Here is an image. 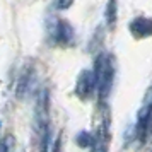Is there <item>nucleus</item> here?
Wrapping results in <instances>:
<instances>
[{
    "label": "nucleus",
    "instance_id": "obj_11",
    "mask_svg": "<svg viewBox=\"0 0 152 152\" xmlns=\"http://www.w3.org/2000/svg\"><path fill=\"white\" fill-rule=\"evenodd\" d=\"M72 4H74V0H56V7L60 9V10H67V9L72 7Z\"/></svg>",
    "mask_w": 152,
    "mask_h": 152
},
{
    "label": "nucleus",
    "instance_id": "obj_9",
    "mask_svg": "<svg viewBox=\"0 0 152 152\" xmlns=\"http://www.w3.org/2000/svg\"><path fill=\"white\" fill-rule=\"evenodd\" d=\"M92 140H94V137H92V133H89V132H80L77 135V144L80 145L82 149L92 147Z\"/></svg>",
    "mask_w": 152,
    "mask_h": 152
},
{
    "label": "nucleus",
    "instance_id": "obj_2",
    "mask_svg": "<svg viewBox=\"0 0 152 152\" xmlns=\"http://www.w3.org/2000/svg\"><path fill=\"white\" fill-rule=\"evenodd\" d=\"M48 39L56 46H70L75 43V31L70 26V22L60 17H51L48 22Z\"/></svg>",
    "mask_w": 152,
    "mask_h": 152
},
{
    "label": "nucleus",
    "instance_id": "obj_5",
    "mask_svg": "<svg viewBox=\"0 0 152 152\" xmlns=\"http://www.w3.org/2000/svg\"><path fill=\"white\" fill-rule=\"evenodd\" d=\"M96 91V84H94V75L92 70H82L75 82V94L80 99H89Z\"/></svg>",
    "mask_w": 152,
    "mask_h": 152
},
{
    "label": "nucleus",
    "instance_id": "obj_1",
    "mask_svg": "<svg viewBox=\"0 0 152 152\" xmlns=\"http://www.w3.org/2000/svg\"><path fill=\"white\" fill-rule=\"evenodd\" d=\"M115 72H116L115 58H113L110 53L101 51V53L96 56L92 75H94V84H96L97 96H99V101L103 103V106L106 104V101H108V97H110V94H111V89H113Z\"/></svg>",
    "mask_w": 152,
    "mask_h": 152
},
{
    "label": "nucleus",
    "instance_id": "obj_10",
    "mask_svg": "<svg viewBox=\"0 0 152 152\" xmlns=\"http://www.w3.org/2000/svg\"><path fill=\"white\" fill-rule=\"evenodd\" d=\"M15 149V138L12 135H7L0 140V152H14Z\"/></svg>",
    "mask_w": 152,
    "mask_h": 152
},
{
    "label": "nucleus",
    "instance_id": "obj_8",
    "mask_svg": "<svg viewBox=\"0 0 152 152\" xmlns=\"http://www.w3.org/2000/svg\"><path fill=\"white\" fill-rule=\"evenodd\" d=\"M104 19H106V26L110 29H113L116 26V22H118V0H108Z\"/></svg>",
    "mask_w": 152,
    "mask_h": 152
},
{
    "label": "nucleus",
    "instance_id": "obj_7",
    "mask_svg": "<svg viewBox=\"0 0 152 152\" xmlns=\"http://www.w3.org/2000/svg\"><path fill=\"white\" fill-rule=\"evenodd\" d=\"M34 82H36V72L34 69H28L19 79L17 84V96L19 97H28L34 91Z\"/></svg>",
    "mask_w": 152,
    "mask_h": 152
},
{
    "label": "nucleus",
    "instance_id": "obj_6",
    "mask_svg": "<svg viewBox=\"0 0 152 152\" xmlns=\"http://www.w3.org/2000/svg\"><path fill=\"white\" fill-rule=\"evenodd\" d=\"M130 33L137 39H144L152 36V19L151 17H137L130 24Z\"/></svg>",
    "mask_w": 152,
    "mask_h": 152
},
{
    "label": "nucleus",
    "instance_id": "obj_12",
    "mask_svg": "<svg viewBox=\"0 0 152 152\" xmlns=\"http://www.w3.org/2000/svg\"><path fill=\"white\" fill-rule=\"evenodd\" d=\"M53 152H62V137H58L53 144Z\"/></svg>",
    "mask_w": 152,
    "mask_h": 152
},
{
    "label": "nucleus",
    "instance_id": "obj_4",
    "mask_svg": "<svg viewBox=\"0 0 152 152\" xmlns=\"http://www.w3.org/2000/svg\"><path fill=\"white\" fill-rule=\"evenodd\" d=\"M92 137H94L92 152H108V147H110V115H108V111L97 126L96 135H92Z\"/></svg>",
    "mask_w": 152,
    "mask_h": 152
},
{
    "label": "nucleus",
    "instance_id": "obj_3",
    "mask_svg": "<svg viewBox=\"0 0 152 152\" xmlns=\"http://www.w3.org/2000/svg\"><path fill=\"white\" fill-rule=\"evenodd\" d=\"M151 118H152V86L145 91L144 101H142V106H140V111H138L137 116V125H135V135L140 142L144 140L145 126H147Z\"/></svg>",
    "mask_w": 152,
    "mask_h": 152
}]
</instances>
